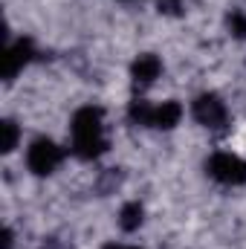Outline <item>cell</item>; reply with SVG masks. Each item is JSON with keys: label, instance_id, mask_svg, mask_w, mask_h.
<instances>
[{"label": "cell", "instance_id": "3957f363", "mask_svg": "<svg viewBox=\"0 0 246 249\" xmlns=\"http://www.w3.org/2000/svg\"><path fill=\"white\" fill-rule=\"evenodd\" d=\"M209 174L217 180V183H226V186H244L246 183V162L232 157V154H214L209 160Z\"/></svg>", "mask_w": 246, "mask_h": 249}, {"label": "cell", "instance_id": "5b68a950", "mask_svg": "<svg viewBox=\"0 0 246 249\" xmlns=\"http://www.w3.org/2000/svg\"><path fill=\"white\" fill-rule=\"evenodd\" d=\"M32 58H35V47L26 38H20L12 47H6V53H3V78H15Z\"/></svg>", "mask_w": 246, "mask_h": 249}, {"label": "cell", "instance_id": "9a60e30c", "mask_svg": "<svg viewBox=\"0 0 246 249\" xmlns=\"http://www.w3.org/2000/svg\"><path fill=\"white\" fill-rule=\"evenodd\" d=\"M130 249H136V247H130Z\"/></svg>", "mask_w": 246, "mask_h": 249}, {"label": "cell", "instance_id": "8992f818", "mask_svg": "<svg viewBox=\"0 0 246 249\" xmlns=\"http://www.w3.org/2000/svg\"><path fill=\"white\" fill-rule=\"evenodd\" d=\"M133 81L136 84H151V81H157L159 78V72H162V64L157 55H139L136 61H133Z\"/></svg>", "mask_w": 246, "mask_h": 249}, {"label": "cell", "instance_id": "6da1fadb", "mask_svg": "<svg viewBox=\"0 0 246 249\" xmlns=\"http://www.w3.org/2000/svg\"><path fill=\"white\" fill-rule=\"evenodd\" d=\"M107 151V139L102 136V110L81 107L72 116V154L81 160H96Z\"/></svg>", "mask_w": 246, "mask_h": 249}, {"label": "cell", "instance_id": "52a82bcc", "mask_svg": "<svg viewBox=\"0 0 246 249\" xmlns=\"http://www.w3.org/2000/svg\"><path fill=\"white\" fill-rule=\"evenodd\" d=\"M180 116H183V107L177 102H162L159 107H154V124L151 127L168 130V127H174V124L180 122Z\"/></svg>", "mask_w": 246, "mask_h": 249}, {"label": "cell", "instance_id": "8fae6325", "mask_svg": "<svg viewBox=\"0 0 246 249\" xmlns=\"http://www.w3.org/2000/svg\"><path fill=\"white\" fill-rule=\"evenodd\" d=\"M229 29H232L235 38H246V15L235 12V15L229 18Z\"/></svg>", "mask_w": 246, "mask_h": 249}, {"label": "cell", "instance_id": "5bb4252c", "mask_svg": "<svg viewBox=\"0 0 246 249\" xmlns=\"http://www.w3.org/2000/svg\"><path fill=\"white\" fill-rule=\"evenodd\" d=\"M105 249H119V247H116V244H107V247H105Z\"/></svg>", "mask_w": 246, "mask_h": 249}, {"label": "cell", "instance_id": "277c9868", "mask_svg": "<svg viewBox=\"0 0 246 249\" xmlns=\"http://www.w3.org/2000/svg\"><path fill=\"white\" fill-rule=\"evenodd\" d=\"M191 113H194L197 122L206 124V127H220V124H226V107H223V102H220L214 93H203V96H197Z\"/></svg>", "mask_w": 246, "mask_h": 249}, {"label": "cell", "instance_id": "9c48e42d", "mask_svg": "<svg viewBox=\"0 0 246 249\" xmlns=\"http://www.w3.org/2000/svg\"><path fill=\"white\" fill-rule=\"evenodd\" d=\"M127 116H130V122H136V124H154V107L145 99H133L130 107H127Z\"/></svg>", "mask_w": 246, "mask_h": 249}, {"label": "cell", "instance_id": "7a4b0ae2", "mask_svg": "<svg viewBox=\"0 0 246 249\" xmlns=\"http://www.w3.org/2000/svg\"><path fill=\"white\" fill-rule=\"evenodd\" d=\"M64 160V151L53 142V139H35L26 151V165L32 174L44 177V174H53Z\"/></svg>", "mask_w": 246, "mask_h": 249}, {"label": "cell", "instance_id": "ba28073f", "mask_svg": "<svg viewBox=\"0 0 246 249\" xmlns=\"http://www.w3.org/2000/svg\"><path fill=\"white\" fill-rule=\"evenodd\" d=\"M119 226H122L124 232H136V229L142 226V206H139V203L122 206V212H119Z\"/></svg>", "mask_w": 246, "mask_h": 249}, {"label": "cell", "instance_id": "4fadbf2b", "mask_svg": "<svg viewBox=\"0 0 246 249\" xmlns=\"http://www.w3.org/2000/svg\"><path fill=\"white\" fill-rule=\"evenodd\" d=\"M12 244H15V241H12V229H6V232H3V249H12Z\"/></svg>", "mask_w": 246, "mask_h": 249}, {"label": "cell", "instance_id": "30bf717a", "mask_svg": "<svg viewBox=\"0 0 246 249\" xmlns=\"http://www.w3.org/2000/svg\"><path fill=\"white\" fill-rule=\"evenodd\" d=\"M0 130H3V145H0V148H3V154L15 151V145H18V124L6 119V122L0 124Z\"/></svg>", "mask_w": 246, "mask_h": 249}, {"label": "cell", "instance_id": "7c38bea8", "mask_svg": "<svg viewBox=\"0 0 246 249\" xmlns=\"http://www.w3.org/2000/svg\"><path fill=\"white\" fill-rule=\"evenodd\" d=\"M162 12H180V0H159Z\"/></svg>", "mask_w": 246, "mask_h": 249}]
</instances>
